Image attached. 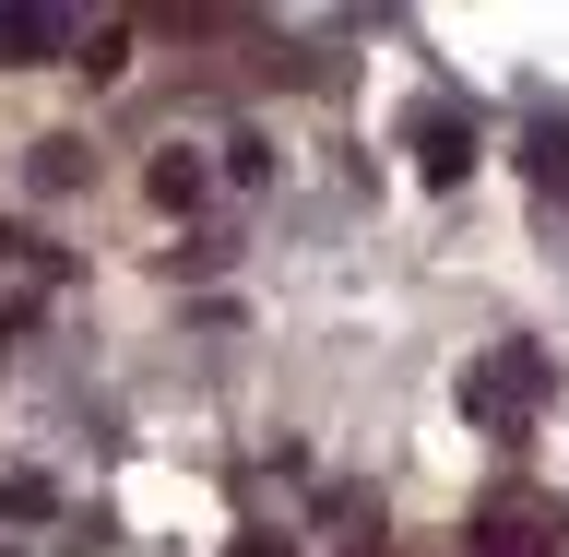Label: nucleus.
<instances>
[{"mask_svg": "<svg viewBox=\"0 0 569 557\" xmlns=\"http://www.w3.org/2000/svg\"><path fill=\"white\" fill-rule=\"evenodd\" d=\"M546 380H558V368H546V345H487L475 368H462V416L487 427V439H522L533 404H546Z\"/></svg>", "mask_w": 569, "mask_h": 557, "instance_id": "obj_1", "label": "nucleus"}, {"mask_svg": "<svg viewBox=\"0 0 569 557\" xmlns=\"http://www.w3.org/2000/svg\"><path fill=\"white\" fill-rule=\"evenodd\" d=\"M462 557H569V510L533 487H498L475 523H462Z\"/></svg>", "mask_w": 569, "mask_h": 557, "instance_id": "obj_2", "label": "nucleus"}, {"mask_svg": "<svg viewBox=\"0 0 569 557\" xmlns=\"http://www.w3.org/2000/svg\"><path fill=\"white\" fill-rule=\"evenodd\" d=\"M403 142H416V167H427V178H462V167H475V107L427 96L416 119H403Z\"/></svg>", "mask_w": 569, "mask_h": 557, "instance_id": "obj_3", "label": "nucleus"}, {"mask_svg": "<svg viewBox=\"0 0 569 557\" xmlns=\"http://www.w3.org/2000/svg\"><path fill=\"white\" fill-rule=\"evenodd\" d=\"M60 48H71V24H60V12H24V0L0 12V71H48Z\"/></svg>", "mask_w": 569, "mask_h": 557, "instance_id": "obj_4", "label": "nucleus"}, {"mask_svg": "<svg viewBox=\"0 0 569 557\" xmlns=\"http://www.w3.org/2000/svg\"><path fill=\"white\" fill-rule=\"evenodd\" d=\"M154 202H167V213H190V202H202V167H190L178 142H167V155H154Z\"/></svg>", "mask_w": 569, "mask_h": 557, "instance_id": "obj_5", "label": "nucleus"}, {"mask_svg": "<svg viewBox=\"0 0 569 557\" xmlns=\"http://www.w3.org/2000/svg\"><path fill=\"white\" fill-rule=\"evenodd\" d=\"M24 178H36V190H48V202H60L71 178H83V142H36V167H24Z\"/></svg>", "mask_w": 569, "mask_h": 557, "instance_id": "obj_6", "label": "nucleus"}, {"mask_svg": "<svg viewBox=\"0 0 569 557\" xmlns=\"http://www.w3.org/2000/svg\"><path fill=\"white\" fill-rule=\"evenodd\" d=\"M238 557H297V546H284V534H238Z\"/></svg>", "mask_w": 569, "mask_h": 557, "instance_id": "obj_7", "label": "nucleus"}]
</instances>
